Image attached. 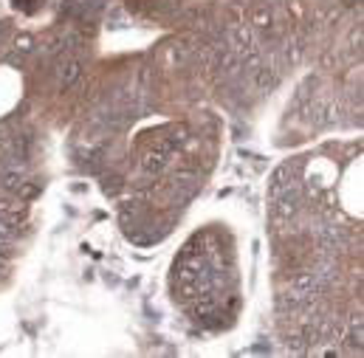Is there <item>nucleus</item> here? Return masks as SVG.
Wrapping results in <instances>:
<instances>
[{
  "label": "nucleus",
  "instance_id": "nucleus-1",
  "mask_svg": "<svg viewBox=\"0 0 364 358\" xmlns=\"http://www.w3.org/2000/svg\"><path fill=\"white\" fill-rule=\"evenodd\" d=\"M80 80H82V65H80V63L71 60V63H65V65L60 68V85H63V88H74Z\"/></svg>",
  "mask_w": 364,
  "mask_h": 358
}]
</instances>
